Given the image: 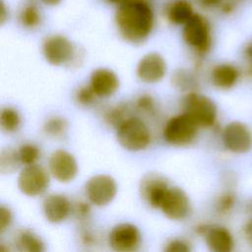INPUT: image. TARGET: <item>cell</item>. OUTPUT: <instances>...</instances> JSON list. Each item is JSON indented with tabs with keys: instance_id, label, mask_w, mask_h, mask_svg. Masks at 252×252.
I'll return each instance as SVG.
<instances>
[{
	"instance_id": "obj_1",
	"label": "cell",
	"mask_w": 252,
	"mask_h": 252,
	"mask_svg": "<svg viewBox=\"0 0 252 252\" xmlns=\"http://www.w3.org/2000/svg\"><path fill=\"white\" fill-rule=\"evenodd\" d=\"M115 24L120 35L132 43L144 41L154 27V12L145 0H125L118 5Z\"/></svg>"
},
{
	"instance_id": "obj_2",
	"label": "cell",
	"mask_w": 252,
	"mask_h": 252,
	"mask_svg": "<svg viewBox=\"0 0 252 252\" xmlns=\"http://www.w3.org/2000/svg\"><path fill=\"white\" fill-rule=\"evenodd\" d=\"M116 139L123 149L140 152L149 146L151 132L143 120L130 116L116 128Z\"/></svg>"
},
{
	"instance_id": "obj_3",
	"label": "cell",
	"mask_w": 252,
	"mask_h": 252,
	"mask_svg": "<svg viewBox=\"0 0 252 252\" xmlns=\"http://www.w3.org/2000/svg\"><path fill=\"white\" fill-rule=\"evenodd\" d=\"M183 109L199 128H208L215 124L218 109L209 96L196 92H190L183 99Z\"/></svg>"
},
{
	"instance_id": "obj_4",
	"label": "cell",
	"mask_w": 252,
	"mask_h": 252,
	"mask_svg": "<svg viewBox=\"0 0 252 252\" xmlns=\"http://www.w3.org/2000/svg\"><path fill=\"white\" fill-rule=\"evenodd\" d=\"M199 126L185 112L169 118L162 130L166 143L173 146H187L191 144L198 133Z\"/></svg>"
},
{
	"instance_id": "obj_5",
	"label": "cell",
	"mask_w": 252,
	"mask_h": 252,
	"mask_svg": "<svg viewBox=\"0 0 252 252\" xmlns=\"http://www.w3.org/2000/svg\"><path fill=\"white\" fill-rule=\"evenodd\" d=\"M49 175L45 168L33 163L25 165L17 179V186L21 193L28 197L42 195L49 186Z\"/></svg>"
},
{
	"instance_id": "obj_6",
	"label": "cell",
	"mask_w": 252,
	"mask_h": 252,
	"mask_svg": "<svg viewBox=\"0 0 252 252\" xmlns=\"http://www.w3.org/2000/svg\"><path fill=\"white\" fill-rule=\"evenodd\" d=\"M183 26L184 41L199 53H206L212 42L211 29L207 19L199 14H194Z\"/></svg>"
},
{
	"instance_id": "obj_7",
	"label": "cell",
	"mask_w": 252,
	"mask_h": 252,
	"mask_svg": "<svg viewBox=\"0 0 252 252\" xmlns=\"http://www.w3.org/2000/svg\"><path fill=\"white\" fill-rule=\"evenodd\" d=\"M85 193L91 204L96 207H104L110 204L115 198L117 184L110 175L96 174L86 182Z\"/></svg>"
},
{
	"instance_id": "obj_8",
	"label": "cell",
	"mask_w": 252,
	"mask_h": 252,
	"mask_svg": "<svg viewBox=\"0 0 252 252\" xmlns=\"http://www.w3.org/2000/svg\"><path fill=\"white\" fill-rule=\"evenodd\" d=\"M74 53L73 43L62 34L49 35L42 42L43 57L53 66H61L68 63Z\"/></svg>"
},
{
	"instance_id": "obj_9",
	"label": "cell",
	"mask_w": 252,
	"mask_h": 252,
	"mask_svg": "<svg viewBox=\"0 0 252 252\" xmlns=\"http://www.w3.org/2000/svg\"><path fill=\"white\" fill-rule=\"evenodd\" d=\"M108 244L114 251H135L141 244V232L133 223H118L112 227L108 234Z\"/></svg>"
},
{
	"instance_id": "obj_10",
	"label": "cell",
	"mask_w": 252,
	"mask_h": 252,
	"mask_svg": "<svg viewBox=\"0 0 252 252\" xmlns=\"http://www.w3.org/2000/svg\"><path fill=\"white\" fill-rule=\"evenodd\" d=\"M49 173L58 182L68 183L78 174V162L75 157L62 149L54 151L48 159Z\"/></svg>"
},
{
	"instance_id": "obj_11",
	"label": "cell",
	"mask_w": 252,
	"mask_h": 252,
	"mask_svg": "<svg viewBox=\"0 0 252 252\" xmlns=\"http://www.w3.org/2000/svg\"><path fill=\"white\" fill-rule=\"evenodd\" d=\"M224 147L236 154H244L252 148V133L242 122L233 121L228 123L222 131Z\"/></svg>"
},
{
	"instance_id": "obj_12",
	"label": "cell",
	"mask_w": 252,
	"mask_h": 252,
	"mask_svg": "<svg viewBox=\"0 0 252 252\" xmlns=\"http://www.w3.org/2000/svg\"><path fill=\"white\" fill-rule=\"evenodd\" d=\"M169 188L167 180L159 173H148L140 181L141 198L154 209H159L160 204Z\"/></svg>"
},
{
	"instance_id": "obj_13",
	"label": "cell",
	"mask_w": 252,
	"mask_h": 252,
	"mask_svg": "<svg viewBox=\"0 0 252 252\" xmlns=\"http://www.w3.org/2000/svg\"><path fill=\"white\" fill-rule=\"evenodd\" d=\"M162 214L171 220H182L190 212V200L179 187H169L160 204Z\"/></svg>"
},
{
	"instance_id": "obj_14",
	"label": "cell",
	"mask_w": 252,
	"mask_h": 252,
	"mask_svg": "<svg viewBox=\"0 0 252 252\" xmlns=\"http://www.w3.org/2000/svg\"><path fill=\"white\" fill-rule=\"evenodd\" d=\"M136 73L138 78L144 83H158L165 76L166 62L159 53H147L139 60Z\"/></svg>"
},
{
	"instance_id": "obj_15",
	"label": "cell",
	"mask_w": 252,
	"mask_h": 252,
	"mask_svg": "<svg viewBox=\"0 0 252 252\" xmlns=\"http://www.w3.org/2000/svg\"><path fill=\"white\" fill-rule=\"evenodd\" d=\"M41 210L45 220L56 224L66 220L72 212V205L65 195L55 193L43 199Z\"/></svg>"
},
{
	"instance_id": "obj_16",
	"label": "cell",
	"mask_w": 252,
	"mask_h": 252,
	"mask_svg": "<svg viewBox=\"0 0 252 252\" xmlns=\"http://www.w3.org/2000/svg\"><path fill=\"white\" fill-rule=\"evenodd\" d=\"M97 97H110L119 89L118 76L108 68H97L90 77V84Z\"/></svg>"
},
{
	"instance_id": "obj_17",
	"label": "cell",
	"mask_w": 252,
	"mask_h": 252,
	"mask_svg": "<svg viewBox=\"0 0 252 252\" xmlns=\"http://www.w3.org/2000/svg\"><path fill=\"white\" fill-rule=\"evenodd\" d=\"M204 235L205 242L209 250L213 252H230L234 246L231 233L222 226H203L198 228Z\"/></svg>"
},
{
	"instance_id": "obj_18",
	"label": "cell",
	"mask_w": 252,
	"mask_h": 252,
	"mask_svg": "<svg viewBox=\"0 0 252 252\" xmlns=\"http://www.w3.org/2000/svg\"><path fill=\"white\" fill-rule=\"evenodd\" d=\"M238 75V70L233 65L223 63L214 67L211 79L215 87L221 90H227L235 85Z\"/></svg>"
},
{
	"instance_id": "obj_19",
	"label": "cell",
	"mask_w": 252,
	"mask_h": 252,
	"mask_svg": "<svg viewBox=\"0 0 252 252\" xmlns=\"http://www.w3.org/2000/svg\"><path fill=\"white\" fill-rule=\"evenodd\" d=\"M193 15V7L188 0H174L166 10L168 21L174 25H185Z\"/></svg>"
},
{
	"instance_id": "obj_20",
	"label": "cell",
	"mask_w": 252,
	"mask_h": 252,
	"mask_svg": "<svg viewBox=\"0 0 252 252\" xmlns=\"http://www.w3.org/2000/svg\"><path fill=\"white\" fill-rule=\"evenodd\" d=\"M15 244L20 251L42 252L45 250L41 238L29 229L20 230L15 236Z\"/></svg>"
},
{
	"instance_id": "obj_21",
	"label": "cell",
	"mask_w": 252,
	"mask_h": 252,
	"mask_svg": "<svg viewBox=\"0 0 252 252\" xmlns=\"http://www.w3.org/2000/svg\"><path fill=\"white\" fill-rule=\"evenodd\" d=\"M22 163L18 155V151L12 148L3 149L0 155V171L3 174H10L17 170L19 164Z\"/></svg>"
},
{
	"instance_id": "obj_22",
	"label": "cell",
	"mask_w": 252,
	"mask_h": 252,
	"mask_svg": "<svg viewBox=\"0 0 252 252\" xmlns=\"http://www.w3.org/2000/svg\"><path fill=\"white\" fill-rule=\"evenodd\" d=\"M21 123V117L18 111L12 107H4L1 110L0 125L3 131L12 133L16 131Z\"/></svg>"
},
{
	"instance_id": "obj_23",
	"label": "cell",
	"mask_w": 252,
	"mask_h": 252,
	"mask_svg": "<svg viewBox=\"0 0 252 252\" xmlns=\"http://www.w3.org/2000/svg\"><path fill=\"white\" fill-rule=\"evenodd\" d=\"M68 128L67 121L59 116H54L48 118L43 124L44 133L52 138L62 137Z\"/></svg>"
},
{
	"instance_id": "obj_24",
	"label": "cell",
	"mask_w": 252,
	"mask_h": 252,
	"mask_svg": "<svg viewBox=\"0 0 252 252\" xmlns=\"http://www.w3.org/2000/svg\"><path fill=\"white\" fill-rule=\"evenodd\" d=\"M17 151L20 160L24 165L35 163L40 156V151L38 147L32 143H25L21 145Z\"/></svg>"
},
{
	"instance_id": "obj_25",
	"label": "cell",
	"mask_w": 252,
	"mask_h": 252,
	"mask_svg": "<svg viewBox=\"0 0 252 252\" xmlns=\"http://www.w3.org/2000/svg\"><path fill=\"white\" fill-rule=\"evenodd\" d=\"M20 21L26 28H34L40 23L39 10L34 5L26 6L20 15Z\"/></svg>"
},
{
	"instance_id": "obj_26",
	"label": "cell",
	"mask_w": 252,
	"mask_h": 252,
	"mask_svg": "<svg viewBox=\"0 0 252 252\" xmlns=\"http://www.w3.org/2000/svg\"><path fill=\"white\" fill-rule=\"evenodd\" d=\"M127 110L126 107L123 105H117L115 107H113L112 109H110V111L107 112L105 119L108 121L109 124L113 125L114 127H118L124 120H126L128 117L126 115Z\"/></svg>"
},
{
	"instance_id": "obj_27",
	"label": "cell",
	"mask_w": 252,
	"mask_h": 252,
	"mask_svg": "<svg viewBox=\"0 0 252 252\" xmlns=\"http://www.w3.org/2000/svg\"><path fill=\"white\" fill-rule=\"evenodd\" d=\"M97 96L94 93L91 86H83L79 88L75 94V99L76 101L84 106H88L94 102V100Z\"/></svg>"
},
{
	"instance_id": "obj_28",
	"label": "cell",
	"mask_w": 252,
	"mask_h": 252,
	"mask_svg": "<svg viewBox=\"0 0 252 252\" xmlns=\"http://www.w3.org/2000/svg\"><path fill=\"white\" fill-rule=\"evenodd\" d=\"M173 85L180 90H188L193 86V77L185 70H178L172 76Z\"/></svg>"
},
{
	"instance_id": "obj_29",
	"label": "cell",
	"mask_w": 252,
	"mask_h": 252,
	"mask_svg": "<svg viewBox=\"0 0 252 252\" xmlns=\"http://www.w3.org/2000/svg\"><path fill=\"white\" fill-rule=\"evenodd\" d=\"M13 221V214L10 208L1 205L0 207V234H3Z\"/></svg>"
},
{
	"instance_id": "obj_30",
	"label": "cell",
	"mask_w": 252,
	"mask_h": 252,
	"mask_svg": "<svg viewBox=\"0 0 252 252\" xmlns=\"http://www.w3.org/2000/svg\"><path fill=\"white\" fill-rule=\"evenodd\" d=\"M165 252H188L191 250L189 243L182 239H172L166 243L163 249Z\"/></svg>"
},
{
	"instance_id": "obj_31",
	"label": "cell",
	"mask_w": 252,
	"mask_h": 252,
	"mask_svg": "<svg viewBox=\"0 0 252 252\" xmlns=\"http://www.w3.org/2000/svg\"><path fill=\"white\" fill-rule=\"evenodd\" d=\"M136 106L140 111L150 113L155 109V100L151 95L143 94L137 98Z\"/></svg>"
},
{
	"instance_id": "obj_32",
	"label": "cell",
	"mask_w": 252,
	"mask_h": 252,
	"mask_svg": "<svg viewBox=\"0 0 252 252\" xmlns=\"http://www.w3.org/2000/svg\"><path fill=\"white\" fill-rule=\"evenodd\" d=\"M234 204V197L230 193L223 194L218 203V210L221 213H225L231 209Z\"/></svg>"
},
{
	"instance_id": "obj_33",
	"label": "cell",
	"mask_w": 252,
	"mask_h": 252,
	"mask_svg": "<svg viewBox=\"0 0 252 252\" xmlns=\"http://www.w3.org/2000/svg\"><path fill=\"white\" fill-rule=\"evenodd\" d=\"M199 6L205 9H212L220 7L221 4L224 2V0H196Z\"/></svg>"
},
{
	"instance_id": "obj_34",
	"label": "cell",
	"mask_w": 252,
	"mask_h": 252,
	"mask_svg": "<svg viewBox=\"0 0 252 252\" xmlns=\"http://www.w3.org/2000/svg\"><path fill=\"white\" fill-rule=\"evenodd\" d=\"M90 211H91V209H90L89 204L83 203V202L77 204L76 209H75V213L80 219H84V218L88 217V215L90 214Z\"/></svg>"
},
{
	"instance_id": "obj_35",
	"label": "cell",
	"mask_w": 252,
	"mask_h": 252,
	"mask_svg": "<svg viewBox=\"0 0 252 252\" xmlns=\"http://www.w3.org/2000/svg\"><path fill=\"white\" fill-rule=\"evenodd\" d=\"M244 56L248 63V72L252 73V40L247 43L244 48Z\"/></svg>"
},
{
	"instance_id": "obj_36",
	"label": "cell",
	"mask_w": 252,
	"mask_h": 252,
	"mask_svg": "<svg viewBox=\"0 0 252 252\" xmlns=\"http://www.w3.org/2000/svg\"><path fill=\"white\" fill-rule=\"evenodd\" d=\"M244 234L247 241L252 245V220H250L244 226Z\"/></svg>"
},
{
	"instance_id": "obj_37",
	"label": "cell",
	"mask_w": 252,
	"mask_h": 252,
	"mask_svg": "<svg viewBox=\"0 0 252 252\" xmlns=\"http://www.w3.org/2000/svg\"><path fill=\"white\" fill-rule=\"evenodd\" d=\"M7 19H8V12L5 7V4L3 3V1H1V17H0L1 25H3Z\"/></svg>"
},
{
	"instance_id": "obj_38",
	"label": "cell",
	"mask_w": 252,
	"mask_h": 252,
	"mask_svg": "<svg viewBox=\"0 0 252 252\" xmlns=\"http://www.w3.org/2000/svg\"><path fill=\"white\" fill-rule=\"evenodd\" d=\"M41 1L48 6H56L61 2V0H41Z\"/></svg>"
},
{
	"instance_id": "obj_39",
	"label": "cell",
	"mask_w": 252,
	"mask_h": 252,
	"mask_svg": "<svg viewBox=\"0 0 252 252\" xmlns=\"http://www.w3.org/2000/svg\"><path fill=\"white\" fill-rule=\"evenodd\" d=\"M108 2H110V3H113V4H121L122 2H124L125 0H107Z\"/></svg>"
},
{
	"instance_id": "obj_40",
	"label": "cell",
	"mask_w": 252,
	"mask_h": 252,
	"mask_svg": "<svg viewBox=\"0 0 252 252\" xmlns=\"http://www.w3.org/2000/svg\"><path fill=\"white\" fill-rule=\"evenodd\" d=\"M235 1H238V0H235Z\"/></svg>"
}]
</instances>
